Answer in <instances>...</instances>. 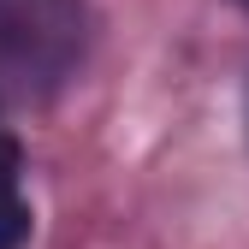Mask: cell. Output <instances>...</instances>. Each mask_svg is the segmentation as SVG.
Returning <instances> with one entry per match:
<instances>
[{"label":"cell","instance_id":"cell-2","mask_svg":"<svg viewBox=\"0 0 249 249\" xmlns=\"http://www.w3.org/2000/svg\"><path fill=\"white\" fill-rule=\"evenodd\" d=\"M30 243V196H24V148L0 124V249Z\"/></svg>","mask_w":249,"mask_h":249},{"label":"cell","instance_id":"cell-4","mask_svg":"<svg viewBox=\"0 0 249 249\" xmlns=\"http://www.w3.org/2000/svg\"><path fill=\"white\" fill-rule=\"evenodd\" d=\"M237 6H243V12H249V0H237Z\"/></svg>","mask_w":249,"mask_h":249},{"label":"cell","instance_id":"cell-3","mask_svg":"<svg viewBox=\"0 0 249 249\" xmlns=\"http://www.w3.org/2000/svg\"><path fill=\"white\" fill-rule=\"evenodd\" d=\"M243 124H249V89H243Z\"/></svg>","mask_w":249,"mask_h":249},{"label":"cell","instance_id":"cell-1","mask_svg":"<svg viewBox=\"0 0 249 249\" xmlns=\"http://www.w3.org/2000/svg\"><path fill=\"white\" fill-rule=\"evenodd\" d=\"M89 59L83 0H0V101H53Z\"/></svg>","mask_w":249,"mask_h":249}]
</instances>
